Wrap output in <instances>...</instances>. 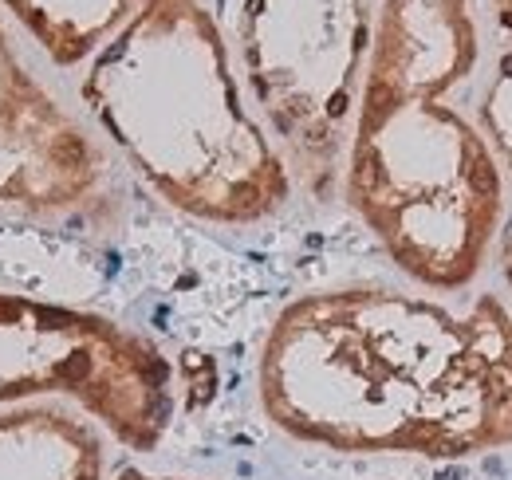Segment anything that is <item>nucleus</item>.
Segmentation results:
<instances>
[{
	"label": "nucleus",
	"mask_w": 512,
	"mask_h": 480,
	"mask_svg": "<svg viewBox=\"0 0 512 480\" xmlns=\"http://www.w3.org/2000/svg\"><path fill=\"white\" fill-rule=\"evenodd\" d=\"M477 56L473 0H379L343 197L386 256L434 292L477 280L505 209L489 142L449 107Z\"/></svg>",
	"instance_id": "nucleus-2"
},
{
	"label": "nucleus",
	"mask_w": 512,
	"mask_h": 480,
	"mask_svg": "<svg viewBox=\"0 0 512 480\" xmlns=\"http://www.w3.org/2000/svg\"><path fill=\"white\" fill-rule=\"evenodd\" d=\"M501 276H505L509 296H512V221H509V229L501 233Z\"/></svg>",
	"instance_id": "nucleus-8"
},
{
	"label": "nucleus",
	"mask_w": 512,
	"mask_h": 480,
	"mask_svg": "<svg viewBox=\"0 0 512 480\" xmlns=\"http://www.w3.org/2000/svg\"><path fill=\"white\" fill-rule=\"evenodd\" d=\"M64 398L130 453H150L174 421L166 355L107 315L0 292V406Z\"/></svg>",
	"instance_id": "nucleus-4"
},
{
	"label": "nucleus",
	"mask_w": 512,
	"mask_h": 480,
	"mask_svg": "<svg viewBox=\"0 0 512 480\" xmlns=\"http://www.w3.org/2000/svg\"><path fill=\"white\" fill-rule=\"evenodd\" d=\"M489 8H493V20H497V28L512 36V0H489Z\"/></svg>",
	"instance_id": "nucleus-9"
},
{
	"label": "nucleus",
	"mask_w": 512,
	"mask_h": 480,
	"mask_svg": "<svg viewBox=\"0 0 512 480\" xmlns=\"http://www.w3.org/2000/svg\"><path fill=\"white\" fill-rule=\"evenodd\" d=\"M379 0H245L241 60L292 166L327 181L351 142Z\"/></svg>",
	"instance_id": "nucleus-5"
},
{
	"label": "nucleus",
	"mask_w": 512,
	"mask_h": 480,
	"mask_svg": "<svg viewBox=\"0 0 512 480\" xmlns=\"http://www.w3.org/2000/svg\"><path fill=\"white\" fill-rule=\"evenodd\" d=\"M79 99L130 170L197 221L256 225L292 197L205 0H142L87 63Z\"/></svg>",
	"instance_id": "nucleus-3"
},
{
	"label": "nucleus",
	"mask_w": 512,
	"mask_h": 480,
	"mask_svg": "<svg viewBox=\"0 0 512 480\" xmlns=\"http://www.w3.org/2000/svg\"><path fill=\"white\" fill-rule=\"evenodd\" d=\"M107 429L64 398L0 406V480H190L111 469ZM115 441V437H111Z\"/></svg>",
	"instance_id": "nucleus-6"
},
{
	"label": "nucleus",
	"mask_w": 512,
	"mask_h": 480,
	"mask_svg": "<svg viewBox=\"0 0 512 480\" xmlns=\"http://www.w3.org/2000/svg\"><path fill=\"white\" fill-rule=\"evenodd\" d=\"M260 406L292 441L351 457L465 461L512 445V311L383 284L292 300L260 347Z\"/></svg>",
	"instance_id": "nucleus-1"
},
{
	"label": "nucleus",
	"mask_w": 512,
	"mask_h": 480,
	"mask_svg": "<svg viewBox=\"0 0 512 480\" xmlns=\"http://www.w3.org/2000/svg\"><path fill=\"white\" fill-rule=\"evenodd\" d=\"M477 122H481V138L489 142L493 158L512 174V48L493 67V79L477 107Z\"/></svg>",
	"instance_id": "nucleus-7"
}]
</instances>
